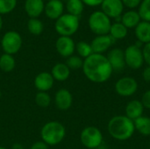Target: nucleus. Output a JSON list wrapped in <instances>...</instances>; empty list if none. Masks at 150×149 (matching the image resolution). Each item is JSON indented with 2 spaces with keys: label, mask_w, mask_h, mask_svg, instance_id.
I'll list each match as a JSON object with an SVG mask.
<instances>
[{
  "label": "nucleus",
  "mask_w": 150,
  "mask_h": 149,
  "mask_svg": "<svg viewBox=\"0 0 150 149\" xmlns=\"http://www.w3.org/2000/svg\"><path fill=\"white\" fill-rule=\"evenodd\" d=\"M88 25L91 31L97 36L105 35L109 34L112 21L111 18L106 16L102 11H96L90 15Z\"/></svg>",
  "instance_id": "39448f33"
},
{
  "label": "nucleus",
  "mask_w": 150,
  "mask_h": 149,
  "mask_svg": "<svg viewBox=\"0 0 150 149\" xmlns=\"http://www.w3.org/2000/svg\"><path fill=\"white\" fill-rule=\"evenodd\" d=\"M35 104L41 108H47L50 105L52 98L51 96L47 92H43V91H39L35 95Z\"/></svg>",
  "instance_id": "cd10ccee"
},
{
  "label": "nucleus",
  "mask_w": 150,
  "mask_h": 149,
  "mask_svg": "<svg viewBox=\"0 0 150 149\" xmlns=\"http://www.w3.org/2000/svg\"><path fill=\"white\" fill-rule=\"evenodd\" d=\"M109 134L115 140L124 141L129 140L135 132L134 121L126 115L112 117L107 125Z\"/></svg>",
  "instance_id": "f03ea898"
},
{
  "label": "nucleus",
  "mask_w": 150,
  "mask_h": 149,
  "mask_svg": "<svg viewBox=\"0 0 150 149\" xmlns=\"http://www.w3.org/2000/svg\"><path fill=\"white\" fill-rule=\"evenodd\" d=\"M66 9L69 14L79 18L83 11L84 4L82 0H69L66 3Z\"/></svg>",
  "instance_id": "393cba45"
},
{
  "label": "nucleus",
  "mask_w": 150,
  "mask_h": 149,
  "mask_svg": "<svg viewBox=\"0 0 150 149\" xmlns=\"http://www.w3.org/2000/svg\"><path fill=\"white\" fill-rule=\"evenodd\" d=\"M66 136V128L59 121L47 122L40 130L41 141L50 146H56L62 143Z\"/></svg>",
  "instance_id": "7ed1b4c3"
},
{
  "label": "nucleus",
  "mask_w": 150,
  "mask_h": 149,
  "mask_svg": "<svg viewBox=\"0 0 150 149\" xmlns=\"http://www.w3.org/2000/svg\"><path fill=\"white\" fill-rule=\"evenodd\" d=\"M66 65L69 68V69H80L83 68V59H82L80 56L78 55H71L69 58H67L66 60Z\"/></svg>",
  "instance_id": "c756f323"
},
{
  "label": "nucleus",
  "mask_w": 150,
  "mask_h": 149,
  "mask_svg": "<svg viewBox=\"0 0 150 149\" xmlns=\"http://www.w3.org/2000/svg\"><path fill=\"white\" fill-rule=\"evenodd\" d=\"M1 97H2V92H1V90H0V98H1Z\"/></svg>",
  "instance_id": "a19ab883"
},
{
  "label": "nucleus",
  "mask_w": 150,
  "mask_h": 149,
  "mask_svg": "<svg viewBox=\"0 0 150 149\" xmlns=\"http://www.w3.org/2000/svg\"><path fill=\"white\" fill-rule=\"evenodd\" d=\"M142 54H143V58H144V62L150 66V42L148 44L143 45L142 47Z\"/></svg>",
  "instance_id": "2f4dec72"
},
{
  "label": "nucleus",
  "mask_w": 150,
  "mask_h": 149,
  "mask_svg": "<svg viewBox=\"0 0 150 149\" xmlns=\"http://www.w3.org/2000/svg\"><path fill=\"white\" fill-rule=\"evenodd\" d=\"M106 58L112 68L113 71L120 72L126 68V62H125V56H124V50L119 47H114L111 49Z\"/></svg>",
  "instance_id": "f8f14e48"
},
{
  "label": "nucleus",
  "mask_w": 150,
  "mask_h": 149,
  "mask_svg": "<svg viewBox=\"0 0 150 149\" xmlns=\"http://www.w3.org/2000/svg\"><path fill=\"white\" fill-rule=\"evenodd\" d=\"M3 25H4V22H3L2 15H0V31H1V30H2V28H3Z\"/></svg>",
  "instance_id": "58836bf2"
},
{
  "label": "nucleus",
  "mask_w": 150,
  "mask_h": 149,
  "mask_svg": "<svg viewBox=\"0 0 150 149\" xmlns=\"http://www.w3.org/2000/svg\"><path fill=\"white\" fill-rule=\"evenodd\" d=\"M138 13L142 21L150 22V0H142L138 7Z\"/></svg>",
  "instance_id": "c85d7f7f"
},
{
  "label": "nucleus",
  "mask_w": 150,
  "mask_h": 149,
  "mask_svg": "<svg viewBox=\"0 0 150 149\" xmlns=\"http://www.w3.org/2000/svg\"><path fill=\"white\" fill-rule=\"evenodd\" d=\"M30 149H49V146L42 141H35L30 147Z\"/></svg>",
  "instance_id": "f704fd0d"
},
{
  "label": "nucleus",
  "mask_w": 150,
  "mask_h": 149,
  "mask_svg": "<svg viewBox=\"0 0 150 149\" xmlns=\"http://www.w3.org/2000/svg\"><path fill=\"white\" fill-rule=\"evenodd\" d=\"M80 25L79 18L69 13H63L55 20L54 29L60 36L71 37L75 34Z\"/></svg>",
  "instance_id": "20e7f679"
},
{
  "label": "nucleus",
  "mask_w": 150,
  "mask_h": 149,
  "mask_svg": "<svg viewBox=\"0 0 150 149\" xmlns=\"http://www.w3.org/2000/svg\"><path fill=\"white\" fill-rule=\"evenodd\" d=\"M141 102L142 103L145 109L150 110V90H148L143 93Z\"/></svg>",
  "instance_id": "72a5a7b5"
},
{
  "label": "nucleus",
  "mask_w": 150,
  "mask_h": 149,
  "mask_svg": "<svg viewBox=\"0 0 150 149\" xmlns=\"http://www.w3.org/2000/svg\"><path fill=\"white\" fill-rule=\"evenodd\" d=\"M123 3L124 7H127L131 10H134L137 7H139V5L141 4L142 0H121Z\"/></svg>",
  "instance_id": "473e14b6"
},
{
  "label": "nucleus",
  "mask_w": 150,
  "mask_h": 149,
  "mask_svg": "<svg viewBox=\"0 0 150 149\" xmlns=\"http://www.w3.org/2000/svg\"><path fill=\"white\" fill-rule=\"evenodd\" d=\"M142 78L145 82L150 83V66H147L142 73Z\"/></svg>",
  "instance_id": "e433bc0d"
},
{
  "label": "nucleus",
  "mask_w": 150,
  "mask_h": 149,
  "mask_svg": "<svg viewBox=\"0 0 150 149\" xmlns=\"http://www.w3.org/2000/svg\"><path fill=\"white\" fill-rule=\"evenodd\" d=\"M0 149H7V148H4V147H1V146H0Z\"/></svg>",
  "instance_id": "ea45409f"
},
{
  "label": "nucleus",
  "mask_w": 150,
  "mask_h": 149,
  "mask_svg": "<svg viewBox=\"0 0 150 149\" xmlns=\"http://www.w3.org/2000/svg\"><path fill=\"white\" fill-rule=\"evenodd\" d=\"M116 40L112 39L110 34H105V35H98L96 36L92 41L91 42V46L93 51V54H103L106 51L109 50V48L114 44Z\"/></svg>",
  "instance_id": "9b49d317"
},
{
  "label": "nucleus",
  "mask_w": 150,
  "mask_h": 149,
  "mask_svg": "<svg viewBox=\"0 0 150 149\" xmlns=\"http://www.w3.org/2000/svg\"><path fill=\"white\" fill-rule=\"evenodd\" d=\"M76 51L77 53V55L80 56L83 60L93 54L91 43H88L86 41L77 42L76 44Z\"/></svg>",
  "instance_id": "a878e982"
},
{
  "label": "nucleus",
  "mask_w": 150,
  "mask_h": 149,
  "mask_svg": "<svg viewBox=\"0 0 150 149\" xmlns=\"http://www.w3.org/2000/svg\"><path fill=\"white\" fill-rule=\"evenodd\" d=\"M144 109L145 108L140 100H136V99L131 100L126 105V109H125L126 116L129 118L130 119H132L133 121H134L138 118L143 116L142 114H143Z\"/></svg>",
  "instance_id": "a211bd4d"
},
{
  "label": "nucleus",
  "mask_w": 150,
  "mask_h": 149,
  "mask_svg": "<svg viewBox=\"0 0 150 149\" xmlns=\"http://www.w3.org/2000/svg\"><path fill=\"white\" fill-rule=\"evenodd\" d=\"M134 34L138 41L143 45L150 42V22L141 21L134 28Z\"/></svg>",
  "instance_id": "aec40b11"
},
{
  "label": "nucleus",
  "mask_w": 150,
  "mask_h": 149,
  "mask_svg": "<svg viewBox=\"0 0 150 149\" xmlns=\"http://www.w3.org/2000/svg\"><path fill=\"white\" fill-rule=\"evenodd\" d=\"M126 66L132 69H139L144 64V58L142 54V47L135 44L128 46L124 50Z\"/></svg>",
  "instance_id": "6e6552de"
},
{
  "label": "nucleus",
  "mask_w": 150,
  "mask_h": 149,
  "mask_svg": "<svg viewBox=\"0 0 150 149\" xmlns=\"http://www.w3.org/2000/svg\"><path fill=\"white\" fill-rule=\"evenodd\" d=\"M70 69L66 65V63L63 62H58L54 64L51 69V75L54 81L57 82H65L69 79L70 76Z\"/></svg>",
  "instance_id": "6ab92c4d"
},
{
  "label": "nucleus",
  "mask_w": 150,
  "mask_h": 149,
  "mask_svg": "<svg viewBox=\"0 0 150 149\" xmlns=\"http://www.w3.org/2000/svg\"><path fill=\"white\" fill-rule=\"evenodd\" d=\"M103 134L96 126H86L80 134V141L83 147L88 149H96L103 143Z\"/></svg>",
  "instance_id": "423d86ee"
},
{
  "label": "nucleus",
  "mask_w": 150,
  "mask_h": 149,
  "mask_svg": "<svg viewBox=\"0 0 150 149\" xmlns=\"http://www.w3.org/2000/svg\"><path fill=\"white\" fill-rule=\"evenodd\" d=\"M64 11V4L62 0H49L45 4L44 12L46 16L52 19L56 20L59 18Z\"/></svg>",
  "instance_id": "dca6fc26"
},
{
  "label": "nucleus",
  "mask_w": 150,
  "mask_h": 149,
  "mask_svg": "<svg viewBox=\"0 0 150 149\" xmlns=\"http://www.w3.org/2000/svg\"><path fill=\"white\" fill-rule=\"evenodd\" d=\"M62 1H69V0H62Z\"/></svg>",
  "instance_id": "79ce46f5"
},
{
  "label": "nucleus",
  "mask_w": 150,
  "mask_h": 149,
  "mask_svg": "<svg viewBox=\"0 0 150 149\" xmlns=\"http://www.w3.org/2000/svg\"><path fill=\"white\" fill-rule=\"evenodd\" d=\"M17 6V0H0V15L11 12Z\"/></svg>",
  "instance_id": "7c9ffc66"
},
{
  "label": "nucleus",
  "mask_w": 150,
  "mask_h": 149,
  "mask_svg": "<svg viewBox=\"0 0 150 149\" xmlns=\"http://www.w3.org/2000/svg\"><path fill=\"white\" fill-rule=\"evenodd\" d=\"M127 32H128V29L121 22H114L111 25L109 34L112 39L118 40L126 38Z\"/></svg>",
  "instance_id": "5701e85b"
},
{
  "label": "nucleus",
  "mask_w": 150,
  "mask_h": 149,
  "mask_svg": "<svg viewBox=\"0 0 150 149\" xmlns=\"http://www.w3.org/2000/svg\"><path fill=\"white\" fill-rule=\"evenodd\" d=\"M43 1H44V0H43ZM47 1H49V0H47Z\"/></svg>",
  "instance_id": "37998d69"
},
{
  "label": "nucleus",
  "mask_w": 150,
  "mask_h": 149,
  "mask_svg": "<svg viewBox=\"0 0 150 149\" xmlns=\"http://www.w3.org/2000/svg\"><path fill=\"white\" fill-rule=\"evenodd\" d=\"M138 88V82L132 76H124L120 78L114 86L116 93L124 97H128L134 95L137 92Z\"/></svg>",
  "instance_id": "1a4fd4ad"
},
{
  "label": "nucleus",
  "mask_w": 150,
  "mask_h": 149,
  "mask_svg": "<svg viewBox=\"0 0 150 149\" xmlns=\"http://www.w3.org/2000/svg\"><path fill=\"white\" fill-rule=\"evenodd\" d=\"M141 21L142 19L138 11L134 10L127 11L121 15V23L127 29L135 28Z\"/></svg>",
  "instance_id": "412c9836"
},
{
  "label": "nucleus",
  "mask_w": 150,
  "mask_h": 149,
  "mask_svg": "<svg viewBox=\"0 0 150 149\" xmlns=\"http://www.w3.org/2000/svg\"><path fill=\"white\" fill-rule=\"evenodd\" d=\"M11 149H24V147H23L22 145L18 144V143H16V144L12 145Z\"/></svg>",
  "instance_id": "4c0bfd02"
},
{
  "label": "nucleus",
  "mask_w": 150,
  "mask_h": 149,
  "mask_svg": "<svg viewBox=\"0 0 150 149\" xmlns=\"http://www.w3.org/2000/svg\"><path fill=\"white\" fill-rule=\"evenodd\" d=\"M82 69L85 77L95 83L107 82L113 72L106 56L100 54H92L84 59Z\"/></svg>",
  "instance_id": "f257e3e1"
},
{
  "label": "nucleus",
  "mask_w": 150,
  "mask_h": 149,
  "mask_svg": "<svg viewBox=\"0 0 150 149\" xmlns=\"http://www.w3.org/2000/svg\"><path fill=\"white\" fill-rule=\"evenodd\" d=\"M27 29L33 35H40L44 30V25L39 18H30L27 22Z\"/></svg>",
  "instance_id": "bb28decb"
},
{
  "label": "nucleus",
  "mask_w": 150,
  "mask_h": 149,
  "mask_svg": "<svg viewBox=\"0 0 150 149\" xmlns=\"http://www.w3.org/2000/svg\"><path fill=\"white\" fill-rule=\"evenodd\" d=\"M34 87L38 91L47 92L50 90L54 83V79L53 78L50 72L43 71L39 73L34 78Z\"/></svg>",
  "instance_id": "2eb2a0df"
},
{
  "label": "nucleus",
  "mask_w": 150,
  "mask_h": 149,
  "mask_svg": "<svg viewBox=\"0 0 150 149\" xmlns=\"http://www.w3.org/2000/svg\"><path fill=\"white\" fill-rule=\"evenodd\" d=\"M101 11L110 18H116L123 14L124 5L121 0H104Z\"/></svg>",
  "instance_id": "ddd939ff"
},
{
  "label": "nucleus",
  "mask_w": 150,
  "mask_h": 149,
  "mask_svg": "<svg viewBox=\"0 0 150 149\" xmlns=\"http://www.w3.org/2000/svg\"><path fill=\"white\" fill-rule=\"evenodd\" d=\"M45 4L43 0H25V11L30 18H38L44 12Z\"/></svg>",
  "instance_id": "f3484780"
},
{
  "label": "nucleus",
  "mask_w": 150,
  "mask_h": 149,
  "mask_svg": "<svg viewBox=\"0 0 150 149\" xmlns=\"http://www.w3.org/2000/svg\"><path fill=\"white\" fill-rule=\"evenodd\" d=\"M57 53L63 58H69L76 51V43L71 37L60 36L55 41Z\"/></svg>",
  "instance_id": "9d476101"
},
{
  "label": "nucleus",
  "mask_w": 150,
  "mask_h": 149,
  "mask_svg": "<svg viewBox=\"0 0 150 149\" xmlns=\"http://www.w3.org/2000/svg\"><path fill=\"white\" fill-rule=\"evenodd\" d=\"M84 5L90 6V7H95L101 5L104 0H82Z\"/></svg>",
  "instance_id": "c9c22d12"
},
{
  "label": "nucleus",
  "mask_w": 150,
  "mask_h": 149,
  "mask_svg": "<svg viewBox=\"0 0 150 149\" xmlns=\"http://www.w3.org/2000/svg\"><path fill=\"white\" fill-rule=\"evenodd\" d=\"M16 67V61L13 55L3 54L0 56V69L4 73L11 72Z\"/></svg>",
  "instance_id": "b1692460"
},
{
  "label": "nucleus",
  "mask_w": 150,
  "mask_h": 149,
  "mask_svg": "<svg viewBox=\"0 0 150 149\" xmlns=\"http://www.w3.org/2000/svg\"><path fill=\"white\" fill-rule=\"evenodd\" d=\"M22 37L16 31H8L5 32L1 40V47L4 54H15L22 47Z\"/></svg>",
  "instance_id": "0eeeda50"
},
{
  "label": "nucleus",
  "mask_w": 150,
  "mask_h": 149,
  "mask_svg": "<svg viewBox=\"0 0 150 149\" xmlns=\"http://www.w3.org/2000/svg\"><path fill=\"white\" fill-rule=\"evenodd\" d=\"M135 131L143 136H150V118L142 116L134 121Z\"/></svg>",
  "instance_id": "4be33fe9"
},
{
  "label": "nucleus",
  "mask_w": 150,
  "mask_h": 149,
  "mask_svg": "<svg viewBox=\"0 0 150 149\" xmlns=\"http://www.w3.org/2000/svg\"><path fill=\"white\" fill-rule=\"evenodd\" d=\"M54 101L57 109L61 111H67L72 106L73 96L69 90L62 88L56 91Z\"/></svg>",
  "instance_id": "4468645a"
}]
</instances>
